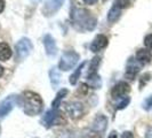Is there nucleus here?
<instances>
[{"mask_svg":"<svg viewBox=\"0 0 152 138\" xmlns=\"http://www.w3.org/2000/svg\"><path fill=\"white\" fill-rule=\"evenodd\" d=\"M72 25L78 31H91L96 27V19L86 8H73L71 10Z\"/></svg>","mask_w":152,"mask_h":138,"instance_id":"f257e3e1","label":"nucleus"},{"mask_svg":"<svg viewBox=\"0 0 152 138\" xmlns=\"http://www.w3.org/2000/svg\"><path fill=\"white\" fill-rule=\"evenodd\" d=\"M23 106L24 113L29 116H34L41 113L44 108V102L38 93L32 91H26L23 93Z\"/></svg>","mask_w":152,"mask_h":138,"instance_id":"f03ea898","label":"nucleus"},{"mask_svg":"<svg viewBox=\"0 0 152 138\" xmlns=\"http://www.w3.org/2000/svg\"><path fill=\"white\" fill-rule=\"evenodd\" d=\"M32 43L29 38H21L15 45V52H16V60L17 61H23L26 59L30 53L32 52Z\"/></svg>","mask_w":152,"mask_h":138,"instance_id":"7ed1b4c3","label":"nucleus"},{"mask_svg":"<svg viewBox=\"0 0 152 138\" xmlns=\"http://www.w3.org/2000/svg\"><path fill=\"white\" fill-rule=\"evenodd\" d=\"M79 61V54L75 51H66L62 54L58 67L63 71L71 70Z\"/></svg>","mask_w":152,"mask_h":138,"instance_id":"20e7f679","label":"nucleus"},{"mask_svg":"<svg viewBox=\"0 0 152 138\" xmlns=\"http://www.w3.org/2000/svg\"><path fill=\"white\" fill-rule=\"evenodd\" d=\"M64 122H65L64 116L62 114V112H60L58 109H50L42 117V123L46 128H50L53 125H58V124H62Z\"/></svg>","mask_w":152,"mask_h":138,"instance_id":"39448f33","label":"nucleus"},{"mask_svg":"<svg viewBox=\"0 0 152 138\" xmlns=\"http://www.w3.org/2000/svg\"><path fill=\"white\" fill-rule=\"evenodd\" d=\"M65 111L72 120H77V119L81 117L84 114V105L81 102H78V101L66 102L65 104Z\"/></svg>","mask_w":152,"mask_h":138,"instance_id":"423d86ee","label":"nucleus"},{"mask_svg":"<svg viewBox=\"0 0 152 138\" xmlns=\"http://www.w3.org/2000/svg\"><path fill=\"white\" fill-rule=\"evenodd\" d=\"M64 1L65 0H47L45 6L42 7V14L48 17L55 15L61 9Z\"/></svg>","mask_w":152,"mask_h":138,"instance_id":"0eeeda50","label":"nucleus"},{"mask_svg":"<svg viewBox=\"0 0 152 138\" xmlns=\"http://www.w3.org/2000/svg\"><path fill=\"white\" fill-rule=\"evenodd\" d=\"M130 91V86L126 82H119L111 90V97L113 99H120Z\"/></svg>","mask_w":152,"mask_h":138,"instance_id":"6e6552de","label":"nucleus"},{"mask_svg":"<svg viewBox=\"0 0 152 138\" xmlns=\"http://www.w3.org/2000/svg\"><path fill=\"white\" fill-rule=\"evenodd\" d=\"M16 101V96H9L6 99H4L0 102V119L5 117L7 114L10 113V111L14 107Z\"/></svg>","mask_w":152,"mask_h":138,"instance_id":"1a4fd4ad","label":"nucleus"},{"mask_svg":"<svg viewBox=\"0 0 152 138\" xmlns=\"http://www.w3.org/2000/svg\"><path fill=\"white\" fill-rule=\"evenodd\" d=\"M44 46H45L46 53L49 56H55L57 53V45H56V42L54 37H52L49 33L45 35L44 37Z\"/></svg>","mask_w":152,"mask_h":138,"instance_id":"9d476101","label":"nucleus"},{"mask_svg":"<svg viewBox=\"0 0 152 138\" xmlns=\"http://www.w3.org/2000/svg\"><path fill=\"white\" fill-rule=\"evenodd\" d=\"M107 38L104 36V35H97L94 40L91 42V51L93 52H99L102 48H104L105 46L107 45Z\"/></svg>","mask_w":152,"mask_h":138,"instance_id":"9b49d317","label":"nucleus"},{"mask_svg":"<svg viewBox=\"0 0 152 138\" xmlns=\"http://www.w3.org/2000/svg\"><path fill=\"white\" fill-rule=\"evenodd\" d=\"M107 119L104 115H99L95 121L93 122V129L97 132H103V131L107 129Z\"/></svg>","mask_w":152,"mask_h":138,"instance_id":"f8f14e48","label":"nucleus"},{"mask_svg":"<svg viewBox=\"0 0 152 138\" xmlns=\"http://www.w3.org/2000/svg\"><path fill=\"white\" fill-rule=\"evenodd\" d=\"M136 59L138 62H141L142 65H146L151 61L152 59V54L149 50H145V48H141L136 52Z\"/></svg>","mask_w":152,"mask_h":138,"instance_id":"ddd939ff","label":"nucleus"},{"mask_svg":"<svg viewBox=\"0 0 152 138\" xmlns=\"http://www.w3.org/2000/svg\"><path fill=\"white\" fill-rule=\"evenodd\" d=\"M12 56V50L6 43H0V60L1 61H7Z\"/></svg>","mask_w":152,"mask_h":138,"instance_id":"4468645a","label":"nucleus"},{"mask_svg":"<svg viewBox=\"0 0 152 138\" xmlns=\"http://www.w3.org/2000/svg\"><path fill=\"white\" fill-rule=\"evenodd\" d=\"M68 90L66 89H62L60 91L57 92V94H56V97H55V99L53 100V104H52V106H53V109H58V106L61 105V101L62 99L68 94Z\"/></svg>","mask_w":152,"mask_h":138,"instance_id":"2eb2a0df","label":"nucleus"},{"mask_svg":"<svg viewBox=\"0 0 152 138\" xmlns=\"http://www.w3.org/2000/svg\"><path fill=\"white\" fill-rule=\"evenodd\" d=\"M87 81L89 83V86L93 89H99L101 88V77L97 74H94V75H87Z\"/></svg>","mask_w":152,"mask_h":138,"instance_id":"dca6fc26","label":"nucleus"},{"mask_svg":"<svg viewBox=\"0 0 152 138\" xmlns=\"http://www.w3.org/2000/svg\"><path fill=\"white\" fill-rule=\"evenodd\" d=\"M119 17H120V9L117 7V6H113V7L109 10V13H107V20H109V22L113 23Z\"/></svg>","mask_w":152,"mask_h":138,"instance_id":"f3484780","label":"nucleus"},{"mask_svg":"<svg viewBox=\"0 0 152 138\" xmlns=\"http://www.w3.org/2000/svg\"><path fill=\"white\" fill-rule=\"evenodd\" d=\"M101 62L99 56H94L91 61V66H89V70H88V75H94V74H97V68H99V65Z\"/></svg>","mask_w":152,"mask_h":138,"instance_id":"a211bd4d","label":"nucleus"},{"mask_svg":"<svg viewBox=\"0 0 152 138\" xmlns=\"http://www.w3.org/2000/svg\"><path fill=\"white\" fill-rule=\"evenodd\" d=\"M85 63H86V62H83V63L76 69V71L70 76V83H71L72 85H75L77 82H78V79H79V77H80V74H81V70H83V68H84Z\"/></svg>","mask_w":152,"mask_h":138,"instance_id":"6ab92c4d","label":"nucleus"},{"mask_svg":"<svg viewBox=\"0 0 152 138\" xmlns=\"http://www.w3.org/2000/svg\"><path fill=\"white\" fill-rule=\"evenodd\" d=\"M49 77H50V82L53 86H56L60 82V73L57 68H52L49 71Z\"/></svg>","mask_w":152,"mask_h":138,"instance_id":"aec40b11","label":"nucleus"},{"mask_svg":"<svg viewBox=\"0 0 152 138\" xmlns=\"http://www.w3.org/2000/svg\"><path fill=\"white\" fill-rule=\"evenodd\" d=\"M137 73H138V68L135 67V66H130V67H128L127 70H126L125 76L127 77V78H129V79H134V77L136 76Z\"/></svg>","mask_w":152,"mask_h":138,"instance_id":"412c9836","label":"nucleus"},{"mask_svg":"<svg viewBox=\"0 0 152 138\" xmlns=\"http://www.w3.org/2000/svg\"><path fill=\"white\" fill-rule=\"evenodd\" d=\"M128 5H129V0H115L114 2V6H117L119 9L128 7Z\"/></svg>","mask_w":152,"mask_h":138,"instance_id":"4be33fe9","label":"nucleus"},{"mask_svg":"<svg viewBox=\"0 0 152 138\" xmlns=\"http://www.w3.org/2000/svg\"><path fill=\"white\" fill-rule=\"evenodd\" d=\"M144 45L149 48V50H151L152 51V33L151 35H149V36H146L144 39Z\"/></svg>","mask_w":152,"mask_h":138,"instance_id":"5701e85b","label":"nucleus"},{"mask_svg":"<svg viewBox=\"0 0 152 138\" xmlns=\"http://www.w3.org/2000/svg\"><path fill=\"white\" fill-rule=\"evenodd\" d=\"M128 104H129V98L127 97V98H125V99L122 100L121 102H120V104H119V105L117 106V108H118V109H121V108H125L126 106H127V105H128Z\"/></svg>","mask_w":152,"mask_h":138,"instance_id":"b1692460","label":"nucleus"},{"mask_svg":"<svg viewBox=\"0 0 152 138\" xmlns=\"http://www.w3.org/2000/svg\"><path fill=\"white\" fill-rule=\"evenodd\" d=\"M151 107H152V96L149 98V99L145 100V102H144V108H145V109H150Z\"/></svg>","mask_w":152,"mask_h":138,"instance_id":"393cba45","label":"nucleus"},{"mask_svg":"<svg viewBox=\"0 0 152 138\" xmlns=\"http://www.w3.org/2000/svg\"><path fill=\"white\" fill-rule=\"evenodd\" d=\"M121 138H134V135L130 131H126L121 135Z\"/></svg>","mask_w":152,"mask_h":138,"instance_id":"a878e982","label":"nucleus"},{"mask_svg":"<svg viewBox=\"0 0 152 138\" xmlns=\"http://www.w3.org/2000/svg\"><path fill=\"white\" fill-rule=\"evenodd\" d=\"M145 138H152V127L148 129L146 134H145Z\"/></svg>","mask_w":152,"mask_h":138,"instance_id":"bb28decb","label":"nucleus"},{"mask_svg":"<svg viewBox=\"0 0 152 138\" xmlns=\"http://www.w3.org/2000/svg\"><path fill=\"white\" fill-rule=\"evenodd\" d=\"M5 9V1L0 0V13H2V10Z\"/></svg>","mask_w":152,"mask_h":138,"instance_id":"cd10ccee","label":"nucleus"},{"mask_svg":"<svg viewBox=\"0 0 152 138\" xmlns=\"http://www.w3.org/2000/svg\"><path fill=\"white\" fill-rule=\"evenodd\" d=\"M86 4H88V5H93V4H95L97 0H84Z\"/></svg>","mask_w":152,"mask_h":138,"instance_id":"c85d7f7f","label":"nucleus"},{"mask_svg":"<svg viewBox=\"0 0 152 138\" xmlns=\"http://www.w3.org/2000/svg\"><path fill=\"white\" fill-rule=\"evenodd\" d=\"M88 138H102L99 135H97V134H94V135H91V136H89Z\"/></svg>","mask_w":152,"mask_h":138,"instance_id":"c756f323","label":"nucleus"},{"mask_svg":"<svg viewBox=\"0 0 152 138\" xmlns=\"http://www.w3.org/2000/svg\"><path fill=\"white\" fill-rule=\"evenodd\" d=\"M4 75V68H2V66H0V77Z\"/></svg>","mask_w":152,"mask_h":138,"instance_id":"7c9ffc66","label":"nucleus"},{"mask_svg":"<svg viewBox=\"0 0 152 138\" xmlns=\"http://www.w3.org/2000/svg\"><path fill=\"white\" fill-rule=\"evenodd\" d=\"M31 2H33V4H38L40 1H42V0H30Z\"/></svg>","mask_w":152,"mask_h":138,"instance_id":"2f4dec72","label":"nucleus"}]
</instances>
